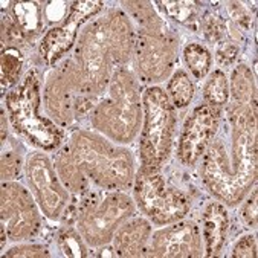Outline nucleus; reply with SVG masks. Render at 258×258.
<instances>
[{"mask_svg":"<svg viewBox=\"0 0 258 258\" xmlns=\"http://www.w3.org/2000/svg\"><path fill=\"white\" fill-rule=\"evenodd\" d=\"M132 49V26L128 19L112 11L90 23L78 44L80 77L87 93L104 89Z\"/></svg>","mask_w":258,"mask_h":258,"instance_id":"obj_2","label":"nucleus"},{"mask_svg":"<svg viewBox=\"0 0 258 258\" xmlns=\"http://www.w3.org/2000/svg\"><path fill=\"white\" fill-rule=\"evenodd\" d=\"M20 173V159L14 153H4L2 156V177L14 179Z\"/></svg>","mask_w":258,"mask_h":258,"instance_id":"obj_27","label":"nucleus"},{"mask_svg":"<svg viewBox=\"0 0 258 258\" xmlns=\"http://www.w3.org/2000/svg\"><path fill=\"white\" fill-rule=\"evenodd\" d=\"M63 151L84 177L104 188H125L133 180L132 154L95 135L77 133Z\"/></svg>","mask_w":258,"mask_h":258,"instance_id":"obj_3","label":"nucleus"},{"mask_svg":"<svg viewBox=\"0 0 258 258\" xmlns=\"http://www.w3.org/2000/svg\"><path fill=\"white\" fill-rule=\"evenodd\" d=\"M150 255L153 256H199L202 255V234L196 223L180 222L154 232Z\"/></svg>","mask_w":258,"mask_h":258,"instance_id":"obj_14","label":"nucleus"},{"mask_svg":"<svg viewBox=\"0 0 258 258\" xmlns=\"http://www.w3.org/2000/svg\"><path fill=\"white\" fill-rule=\"evenodd\" d=\"M238 54V47L234 46V44H229V43H225V44H220L219 50H217V57L222 63L225 64H229L232 60H235Z\"/></svg>","mask_w":258,"mask_h":258,"instance_id":"obj_29","label":"nucleus"},{"mask_svg":"<svg viewBox=\"0 0 258 258\" xmlns=\"http://www.w3.org/2000/svg\"><path fill=\"white\" fill-rule=\"evenodd\" d=\"M203 96L206 104L213 107H222L228 102L229 98V83L226 75L222 71H214L208 81H206L203 87Z\"/></svg>","mask_w":258,"mask_h":258,"instance_id":"obj_19","label":"nucleus"},{"mask_svg":"<svg viewBox=\"0 0 258 258\" xmlns=\"http://www.w3.org/2000/svg\"><path fill=\"white\" fill-rule=\"evenodd\" d=\"M220 121V112L217 107L202 104L186 119L177 148V158L183 165H194L216 136Z\"/></svg>","mask_w":258,"mask_h":258,"instance_id":"obj_12","label":"nucleus"},{"mask_svg":"<svg viewBox=\"0 0 258 258\" xmlns=\"http://www.w3.org/2000/svg\"><path fill=\"white\" fill-rule=\"evenodd\" d=\"M135 199L141 211L158 225L182 220L188 211V199L171 188L158 171L141 170L135 179Z\"/></svg>","mask_w":258,"mask_h":258,"instance_id":"obj_8","label":"nucleus"},{"mask_svg":"<svg viewBox=\"0 0 258 258\" xmlns=\"http://www.w3.org/2000/svg\"><path fill=\"white\" fill-rule=\"evenodd\" d=\"M135 213L133 200L119 191L99 199H87L78 213V232L93 246L106 244L112 240L116 226Z\"/></svg>","mask_w":258,"mask_h":258,"instance_id":"obj_7","label":"nucleus"},{"mask_svg":"<svg viewBox=\"0 0 258 258\" xmlns=\"http://www.w3.org/2000/svg\"><path fill=\"white\" fill-rule=\"evenodd\" d=\"M40 226L38 213L31 194L19 183L2 186V246L7 238L13 241L32 237Z\"/></svg>","mask_w":258,"mask_h":258,"instance_id":"obj_10","label":"nucleus"},{"mask_svg":"<svg viewBox=\"0 0 258 258\" xmlns=\"http://www.w3.org/2000/svg\"><path fill=\"white\" fill-rule=\"evenodd\" d=\"M28 177L41 211L52 220H58L69 203V192L60 183L55 168L43 153H31L28 159Z\"/></svg>","mask_w":258,"mask_h":258,"instance_id":"obj_11","label":"nucleus"},{"mask_svg":"<svg viewBox=\"0 0 258 258\" xmlns=\"http://www.w3.org/2000/svg\"><path fill=\"white\" fill-rule=\"evenodd\" d=\"M22 72V58L17 50L8 49L2 52V87H11L14 86Z\"/></svg>","mask_w":258,"mask_h":258,"instance_id":"obj_23","label":"nucleus"},{"mask_svg":"<svg viewBox=\"0 0 258 258\" xmlns=\"http://www.w3.org/2000/svg\"><path fill=\"white\" fill-rule=\"evenodd\" d=\"M151 235V226L145 219H133L122 225L115 235L116 256H141Z\"/></svg>","mask_w":258,"mask_h":258,"instance_id":"obj_16","label":"nucleus"},{"mask_svg":"<svg viewBox=\"0 0 258 258\" xmlns=\"http://www.w3.org/2000/svg\"><path fill=\"white\" fill-rule=\"evenodd\" d=\"M142 102L145 119L141 135V170L158 171L171 151L176 115L168 95L161 87H148Z\"/></svg>","mask_w":258,"mask_h":258,"instance_id":"obj_6","label":"nucleus"},{"mask_svg":"<svg viewBox=\"0 0 258 258\" xmlns=\"http://www.w3.org/2000/svg\"><path fill=\"white\" fill-rule=\"evenodd\" d=\"M243 219L250 228H256V186H253L247 202L243 206Z\"/></svg>","mask_w":258,"mask_h":258,"instance_id":"obj_28","label":"nucleus"},{"mask_svg":"<svg viewBox=\"0 0 258 258\" xmlns=\"http://www.w3.org/2000/svg\"><path fill=\"white\" fill-rule=\"evenodd\" d=\"M176 41L161 22L142 26L136 40V58L141 77L147 81L164 80L174 63Z\"/></svg>","mask_w":258,"mask_h":258,"instance_id":"obj_9","label":"nucleus"},{"mask_svg":"<svg viewBox=\"0 0 258 258\" xmlns=\"http://www.w3.org/2000/svg\"><path fill=\"white\" fill-rule=\"evenodd\" d=\"M40 83L35 71H29L25 80L7 95V109L14 128L32 145L41 150H55L63 142V132L57 124L38 113Z\"/></svg>","mask_w":258,"mask_h":258,"instance_id":"obj_5","label":"nucleus"},{"mask_svg":"<svg viewBox=\"0 0 258 258\" xmlns=\"http://www.w3.org/2000/svg\"><path fill=\"white\" fill-rule=\"evenodd\" d=\"M104 7L102 2H77L72 5L69 14L63 22L43 37L40 44V54L46 64L57 63L72 47L78 28L92 16H95Z\"/></svg>","mask_w":258,"mask_h":258,"instance_id":"obj_13","label":"nucleus"},{"mask_svg":"<svg viewBox=\"0 0 258 258\" xmlns=\"http://www.w3.org/2000/svg\"><path fill=\"white\" fill-rule=\"evenodd\" d=\"M16 25L20 28L23 35H37L41 29V13L35 2H16L13 5Z\"/></svg>","mask_w":258,"mask_h":258,"instance_id":"obj_18","label":"nucleus"},{"mask_svg":"<svg viewBox=\"0 0 258 258\" xmlns=\"http://www.w3.org/2000/svg\"><path fill=\"white\" fill-rule=\"evenodd\" d=\"M183 60L191 71V74L202 80L206 74H208L211 68V54L210 50L202 44L191 43L183 49Z\"/></svg>","mask_w":258,"mask_h":258,"instance_id":"obj_20","label":"nucleus"},{"mask_svg":"<svg viewBox=\"0 0 258 258\" xmlns=\"http://www.w3.org/2000/svg\"><path fill=\"white\" fill-rule=\"evenodd\" d=\"M205 255L216 256L220 253L229 231V216L222 203L211 202L205 206L202 213Z\"/></svg>","mask_w":258,"mask_h":258,"instance_id":"obj_15","label":"nucleus"},{"mask_svg":"<svg viewBox=\"0 0 258 258\" xmlns=\"http://www.w3.org/2000/svg\"><path fill=\"white\" fill-rule=\"evenodd\" d=\"M234 258H255L256 256V240L253 235L241 237L232 249Z\"/></svg>","mask_w":258,"mask_h":258,"instance_id":"obj_25","label":"nucleus"},{"mask_svg":"<svg viewBox=\"0 0 258 258\" xmlns=\"http://www.w3.org/2000/svg\"><path fill=\"white\" fill-rule=\"evenodd\" d=\"M58 246L61 249V252L66 255V256H77V258H81V256H87V249L83 243V238H81V234L74 231V229H66V231H61L60 235H58Z\"/></svg>","mask_w":258,"mask_h":258,"instance_id":"obj_24","label":"nucleus"},{"mask_svg":"<svg viewBox=\"0 0 258 258\" xmlns=\"http://www.w3.org/2000/svg\"><path fill=\"white\" fill-rule=\"evenodd\" d=\"M141 122V96L130 72L119 69L109 83V93L93 112L92 124L119 142L132 141Z\"/></svg>","mask_w":258,"mask_h":258,"instance_id":"obj_4","label":"nucleus"},{"mask_svg":"<svg viewBox=\"0 0 258 258\" xmlns=\"http://www.w3.org/2000/svg\"><path fill=\"white\" fill-rule=\"evenodd\" d=\"M231 87L234 95V106L256 115V89L253 77L247 66L240 64L234 71Z\"/></svg>","mask_w":258,"mask_h":258,"instance_id":"obj_17","label":"nucleus"},{"mask_svg":"<svg viewBox=\"0 0 258 258\" xmlns=\"http://www.w3.org/2000/svg\"><path fill=\"white\" fill-rule=\"evenodd\" d=\"M158 7L173 20L185 25L194 26L199 22L200 4L199 2H158Z\"/></svg>","mask_w":258,"mask_h":258,"instance_id":"obj_21","label":"nucleus"},{"mask_svg":"<svg viewBox=\"0 0 258 258\" xmlns=\"http://www.w3.org/2000/svg\"><path fill=\"white\" fill-rule=\"evenodd\" d=\"M232 158L228 159L225 144L216 141L205 156L203 180L210 191L228 205H237L256 179V115L231 106Z\"/></svg>","mask_w":258,"mask_h":258,"instance_id":"obj_1","label":"nucleus"},{"mask_svg":"<svg viewBox=\"0 0 258 258\" xmlns=\"http://www.w3.org/2000/svg\"><path fill=\"white\" fill-rule=\"evenodd\" d=\"M5 256H50V253L40 244H22L10 249Z\"/></svg>","mask_w":258,"mask_h":258,"instance_id":"obj_26","label":"nucleus"},{"mask_svg":"<svg viewBox=\"0 0 258 258\" xmlns=\"http://www.w3.org/2000/svg\"><path fill=\"white\" fill-rule=\"evenodd\" d=\"M168 93L173 104L177 109H183L189 106V102L194 96V86L185 71H177L171 77L168 83Z\"/></svg>","mask_w":258,"mask_h":258,"instance_id":"obj_22","label":"nucleus"}]
</instances>
